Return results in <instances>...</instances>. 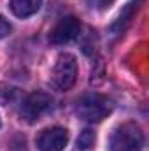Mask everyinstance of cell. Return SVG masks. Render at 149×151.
Here are the masks:
<instances>
[{
    "label": "cell",
    "instance_id": "6da1fadb",
    "mask_svg": "<svg viewBox=\"0 0 149 151\" xmlns=\"http://www.w3.org/2000/svg\"><path fill=\"white\" fill-rule=\"evenodd\" d=\"M112 107H114V104L109 97H105L102 93H86L77 100L75 111L81 119H84L88 123H97V121H102L104 118H107L112 113Z\"/></svg>",
    "mask_w": 149,
    "mask_h": 151
},
{
    "label": "cell",
    "instance_id": "7a4b0ae2",
    "mask_svg": "<svg viewBox=\"0 0 149 151\" xmlns=\"http://www.w3.org/2000/svg\"><path fill=\"white\" fill-rule=\"evenodd\" d=\"M142 144H144L142 128L133 121H126L112 132L109 148L111 151H140Z\"/></svg>",
    "mask_w": 149,
    "mask_h": 151
},
{
    "label": "cell",
    "instance_id": "3957f363",
    "mask_svg": "<svg viewBox=\"0 0 149 151\" xmlns=\"http://www.w3.org/2000/svg\"><path fill=\"white\" fill-rule=\"evenodd\" d=\"M77 79V62L72 55L69 53H62L51 70V77L49 83L54 90L58 91H67L75 84Z\"/></svg>",
    "mask_w": 149,
    "mask_h": 151
},
{
    "label": "cell",
    "instance_id": "277c9868",
    "mask_svg": "<svg viewBox=\"0 0 149 151\" xmlns=\"http://www.w3.org/2000/svg\"><path fill=\"white\" fill-rule=\"evenodd\" d=\"M51 109H53V99L44 91H34L23 100V104L19 107V114L25 121L35 123Z\"/></svg>",
    "mask_w": 149,
    "mask_h": 151
},
{
    "label": "cell",
    "instance_id": "5b68a950",
    "mask_svg": "<svg viewBox=\"0 0 149 151\" xmlns=\"http://www.w3.org/2000/svg\"><path fill=\"white\" fill-rule=\"evenodd\" d=\"M81 34V21L75 16H65L62 18L49 32V42L51 44H67Z\"/></svg>",
    "mask_w": 149,
    "mask_h": 151
},
{
    "label": "cell",
    "instance_id": "8992f818",
    "mask_svg": "<svg viewBox=\"0 0 149 151\" xmlns=\"http://www.w3.org/2000/svg\"><path fill=\"white\" fill-rule=\"evenodd\" d=\"M40 151H63L69 142V132L63 127L44 128L35 139Z\"/></svg>",
    "mask_w": 149,
    "mask_h": 151
},
{
    "label": "cell",
    "instance_id": "52a82bcc",
    "mask_svg": "<svg viewBox=\"0 0 149 151\" xmlns=\"http://www.w3.org/2000/svg\"><path fill=\"white\" fill-rule=\"evenodd\" d=\"M140 4H142V0H130V2L121 9L119 16L114 19V23L111 25V32L114 35H121V34L130 27V23H132V19L135 18V14H137Z\"/></svg>",
    "mask_w": 149,
    "mask_h": 151
},
{
    "label": "cell",
    "instance_id": "ba28073f",
    "mask_svg": "<svg viewBox=\"0 0 149 151\" xmlns=\"http://www.w3.org/2000/svg\"><path fill=\"white\" fill-rule=\"evenodd\" d=\"M40 2L42 0H11L9 5L18 18H28L40 9Z\"/></svg>",
    "mask_w": 149,
    "mask_h": 151
},
{
    "label": "cell",
    "instance_id": "9c48e42d",
    "mask_svg": "<svg viewBox=\"0 0 149 151\" xmlns=\"http://www.w3.org/2000/svg\"><path fill=\"white\" fill-rule=\"evenodd\" d=\"M95 141H97L95 132L91 128H84L79 134V137H77V148L79 150H91L93 144H95Z\"/></svg>",
    "mask_w": 149,
    "mask_h": 151
},
{
    "label": "cell",
    "instance_id": "30bf717a",
    "mask_svg": "<svg viewBox=\"0 0 149 151\" xmlns=\"http://www.w3.org/2000/svg\"><path fill=\"white\" fill-rule=\"evenodd\" d=\"M14 97V90L11 86H5V84H0V104L5 106L9 104V100H12Z\"/></svg>",
    "mask_w": 149,
    "mask_h": 151
},
{
    "label": "cell",
    "instance_id": "8fae6325",
    "mask_svg": "<svg viewBox=\"0 0 149 151\" xmlns=\"http://www.w3.org/2000/svg\"><path fill=\"white\" fill-rule=\"evenodd\" d=\"M93 9H98V11H105L107 7H111L114 0H86Z\"/></svg>",
    "mask_w": 149,
    "mask_h": 151
},
{
    "label": "cell",
    "instance_id": "7c38bea8",
    "mask_svg": "<svg viewBox=\"0 0 149 151\" xmlns=\"http://www.w3.org/2000/svg\"><path fill=\"white\" fill-rule=\"evenodd\" d=\"M11 30H12V27H11V23L4 18V16H0V39L7 37L9 34H11Z\"/></svg>",
    "mask_w": 149,
    "mask_h": 151
},
{
    "label": "cell",
    "instance_id": "4fadbf2b",
    "mask_svg": "<svg viewBox=\"0 0 149 151\" xmlns=\"http://www.w3.org/2000/svg\"><path fill=\"white\" fill-rule=\"evenodd\" d=\"M0 125H2V121H0Z\"/></svg>",
    "mask_w": 149,
    "mask_h": 151
}]
</instances>
